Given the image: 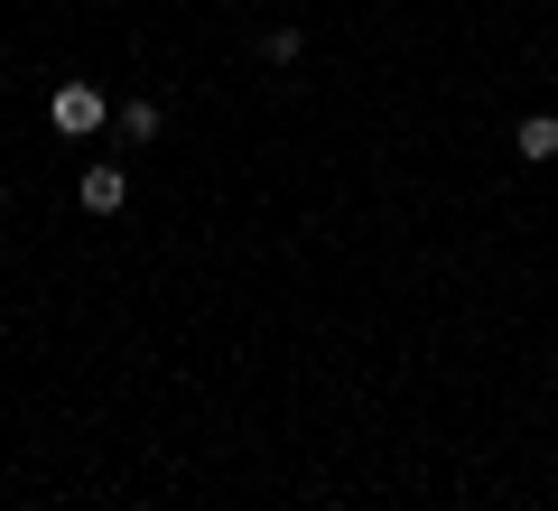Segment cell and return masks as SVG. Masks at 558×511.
I'll use <instances>...</instances> for the list:
<instances>
[{
  "instance_id": "obj_3",
  "label": "cell",
  "mask_w": 558,
  "mask_h": 511,
  "mask_svg": "<svg viewBox=\"0 0 558 511\" xmlns=\"http://www.w3.org/2000/svg\"><path fill=\"white\" fill-rule=\"evenodd\" d=\"M512 149L531 158V168H539V158H558V112H531V121L512 131Z\"/></svg>"
},
{
  "instance_id": "obj_2",
  "label": "cell",
  "mask_w": 558,
  "mask_h": 511,
  "mask_svg": "<svg viewBox=\"0 0 558 511\" xmlns=\"http://www.w3.org/2000/svg\"><path fill=\"white\" fill-rule=\"evenodd\" d=\"M75 205H84V215H121V205H131V178H121L112 158H94V168L75 178Z\"/></svg>"
},
{
  "instance_id": "obj_4",
  "label": "cell",
  "mask_w": 558,
  "mask_h": 511,
  "mask_svg": "<svg viewBox=\"0 0 558 511\" xmlns=\"http://www.w3.org/2000/svg\"><path fill=\"white\" fill-rule=\"evenodd\" d=\"M112 131H121V139H159V102H121Z\"/></svg>"
},
{
  "instance_id": "obj_1",
  "label": "cell",
  "mask_w": 558,
  "mask_h": 511,
  "mask_svg": "<svg viewBox=\"0 0 558 511\" xmlns=\"http://www.w3.org/2000/svg\"><path fill=\"white\" fill-rule=\"evenodd\" d=\"M47 112H57L65 139H84V131H102V121H112V102H102V84H57V102H47Z\"/></svg>"
}]
</instances>
